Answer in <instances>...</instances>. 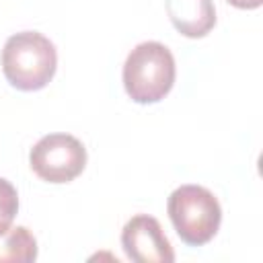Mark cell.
Wrapping results in <instances>:
<instances>
[{"instance_id":"cell-8","label":"cell","mask_w":263,"mask_h":263,"mask_svg":"<svg viewBox=\"0 0 263 263\" xmlns=\"http://www.w3.org/2000/svg\"><path fill=\"white\" fill-rule=\"evenodd\" d=\"M18 212V195L10 181L0 177V230L8 228Z\"/></svg>"},{"instance_id":"cell-3","label":"cell","mask_w":263,"mask_h":263,"mask_svg":"<svg viewBox=\"0 0 263 263\" xmlns=\"http://www.w3.org/2000/svg\"><path fill=\"white\" fill-rule=\"evenodd\" d=\"M171 222L183 242L201 247L210 242L222 220V208L214 193L201 185H181L168 195Z\"/></svg>"},{"instance_id":"cell-7","label":"cell","mask_w":263,"mask_h":263,"mask_svg":"<svg viewBox=\"0 0 263 263\" xmlns=\"http://www.w3.org/2000/svg\"><path fill=\"white\" fill-rule=\"evenodd\" d=\"M37 259V240L25 226L0 230V263H31Z\"/></svg>"},{"instance_id":"cell-5","label":"cell","mask_w":263,"mask_h":263,"mask_svg":"<svg viewBox=\"0 0 263 263\" xmlns=\"http://www.w3.org/2000/svg\"><path fill=\"white\" fill-rule=\"evenodd\" d=\"M121 245L125 255L136 263H173L175 253L162 226L148 214H138L123 226Z\"/></svg>"},{"instance_id":"cell-2","label":"cell","mask_w":263,"mask_h":263,"mask_svg":"<svg viewBox=\"0 0 263 263\" xmlns=\"http://www.w3.org/2000/svg\"><path fill=\"white\" fill-rule=\"evenodd\" d=\"M175 82V58L160 41H142L125 58L123 86L136 103L160 101Z\"/></svg>"},{"instance_id":"cell-6","label":"cell","mask_w":263,"mask_h":263,"mask_svg":"<svg viewBox=\"0 0 263 263\" xmlns=\"http://www.w3.org/2000/svg\"><path fill=\"white\" fill-rule=\"evenodd\" d=\"M164 6L175 29L187 37H203L216 25L212 0H164Z\"/></svg>"},{"instance_id":"cell-4","label":"cell","mask_w":263,"mask_h":263,"mask_svg":"<svg viewBox=\"0 0 263 263\" xmlns=\"http://www.w3.org/2000/svg\"><path fill=\"white\" fill-rule=\"evenodd\" d=\"M29 162L43 181L68 183L82 173L86 148L70 134H47L31 148Z\"/></svg>"},{"instance_id":"cell-1","label":"cell","mask_w":263,"mask_h":263,"mask_svg":"<svg viewBox=\"0 0 263 263\" xmlns=\"http://www.w3.org/2000/svg\"><path fill=\"white\" fill-rule=\"evenodd\" d=\"M58 64L53 43L37 31H21L6 39L2 49V70L6 80L21 90L43 88Z\"/></svg>"},{"instance_id":"cell-9","label":"cell","mask_w":263,"mask_h":263,"mask_svg":"<svg viewBox=\"0 0 263 263\" xmlns=\"http://www.w3.org/2000/svg\"><path fill=\"white\" fill-rule=\"evenodd\" d=\"M228 2L236 8H257V6H261L263 0H228Z\"/></svg>"}]
</instances>
